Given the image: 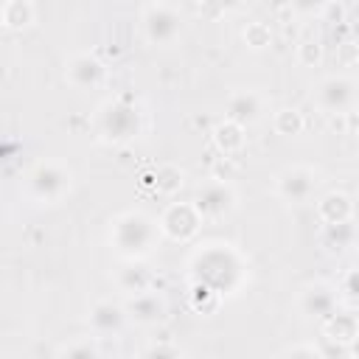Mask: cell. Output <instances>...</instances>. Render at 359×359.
<instances>
[{"instance_id":"cell-1","label":"cell","mask_w":359,"mask_h":359,"mask_svg":"<svg viewBox=\"0 0 359 359\" xmlns=\"http://www.w3.org/2000/svg\"><path fill=\"white\" fill-rule=\"evenodd\" d=\"M154 238V224L143 213H126L115 222V244L121 252H146Z\"/></svg>"},{"instance_id":"cell-2","label":"cell","mask_w":359,"mask_h":359,"mask_svg":"<svg viewBox=\"0 0 359 359\" xmlns=\"http://www.w3.org/2000/svg\"><path fill=\"white\" fill-rule=\"evenodd\" d=\"M233 191H230V185H224V182H210V185H205V188H199V194H196V210H199V216H205V219H219V216H224L230 208H233Z\"/></svg>"},{"instance_id":"cell-3","label":"cell","mask_w":359,"mask_h":359,"mask_svg":"<svg viewBox=\"0 0 359 359\" xmlns=\"http://www.w3.org/2000/svg\"><path fill=\"white\" fill-rule=\"evenodd\" d=\"M199 219H202V216H199L196 205H194V208H191V205H171V208L163 213L160 227H163L171 238H188V236L196 233Z\"/></svg>"},{"instance_id":"cell-4","label":"cell","mask_w":359,"mask_h":359,"mask_svg":"<svg viewBox=\"0 0 359 359\" xmlns=\"http://www.w3.org/2000/svg\"><path fill=\"white\" fill-rule=\"evenodd\" d=\"M70 185V174H65L56 165H39L31 174V188L36 191L39 199H59Z\"/></svg>"},{"instance_id":"cell-5","label":"cell","mask_w":359,"mask_h":359,"mask_svg":"<svg viewBox=\"0 0 359 359\" xmlns=\"http://www.w3.org/2000/svg\"><path fill=\"white\" fill-rule=\"evenodd\" d=\"M143 22H146V34H149V39L157 42V45H168V42L180 34V20H177V14L168 11V8H163V6L151 8V11L146 14Z\"/></svg>"},{"instance_id":"cell-6","label":"cell","mask_w":359,"mask_h":359,"mask_svg":"<svg viewBox=\"0 0 359 359\" xmlns=\"http://www.w3.org/2000/svg\"><path fill=\"white\" fill-rule=\"evenodd\" d=\"M314 174L309 168H289L278 177V194L283 199H292V202H303L309 199L311 188H314Z\"/></svg>"},{"instance_id":"cell-7","label":"cell","mask_w":359,"mask_h":359,"mask_svg":"<svg viewBox=\"0 0 359 359\" xmlns=\"http://www.w3.org/2000/svg\"><path fill=\"white\" fill-rule=\"evenodd\" d=\"M320 104L331 112H342L353 104V87L345 79H325L320 84Z\"/></svg>"},{"instance_id":"cell-8","label":"cell","mask_w":359,"mask_h":359,"mask_svg":"<svg viewBox=\"0 0 359 359\" xmlns=\"http://www.w3.org/2000/svg\"><path fill=\"white\" fill-rule=\"evenodd\" d=\"M67 79L79 87H90V84H98L104 79V65L93 56H76L70 65H67Z\"/></svg>"},{"instance_id":"cell-9","label":"cell","mask_w":359,"mask_h":359,"mask_svg":"<svg viewBox=\"0 0 359 359\" xmlns=\"http://www.w3.org/2000/svg\"><path fill=\"white\" fill-rule=\"evenodd\" d=\"M261 112V101L252 95V93H236L230 101H227V118L230 121H238V123H250L255 121Z\"/></svg>"},{"instance_id":"cell-10","label":"cell","mask_w":359,"mask_h":359,"mask_svg":"<svg viewBox=\"0 0 359 359\" xmlns=\"http://www.w3.org/2000/svg\"><path fill=\"white\" fill-rule=\"evenodd\" d=\"M320 213L323 219L334 227V224H345L348 216H351V199L345 194H328L323 202H320Z\"/></svg>"},{"instance_id":"cell-11","label":"cell","mask_w":359,"mask_h":359,"mask_svg":"<svg viewBox=\"0 0 359 359\" xmlns=\"http://www.w3.org/2000/svg\"><path fill=\"white\" fill-rule=\"evenodd\" d=\"M129 311H132V317L135 320H140V323H154V320H160V314H163V303L154 297V294H135V300L129 303Z\"/></svg>"},{"instance_id":"cell-12","label":"cell","mask_w":359,"mask_h":359,"mask_svg":"<svg viewBox=\"0 0 359 359\" xmlns=\"http://www.w3.org/2000/svg\"><path fill=\"white\" fill-rule=\"evenodd\" d=\"M93 325L98 328V331H112V328H118L121 325V320H123V314H121V309L115 306V303H98L95 309H93Z\"/></svg>"},{"instance_id":"cell-13","label":"cell","mask_w":359,"mask_h":359,"mask_svg":"<svg viewBox=\"0 0 359 359\" xmlns=\"http://www.w3.org/2000/svg\"><path fill=\"white\" fill-rule=\"evenodd\" d=\"M31 20H34V11H31V6L25 0H6V6H3V22L8 28H22Z\"/></svg>"},{"instance_id":"cell-14","label":"cell","mask_w":359,"mask_h":359,"mask_svg":"<svg viewBox=\"0 0 359 359\" xmlns=\"http://www.w3.org/2000/svg\"><path fill=\"white\" fill-rule=\"evenodd\" d=\"M216 143H219L224 151H236V149H241V143H244L241 123H238V121H227V123H222V126L216 129Z\"/></svg>"},{"instance_id":"cell-15","label":"cell","mask_w":359,"mask_h":359,"mask_svg":"<svg viewBox=\"0 0 359 359\" xmlns=\"http://www.w3.org/2000/svg\"><path fill=\"white\" fill-rule=\"evenodd\" d=\"M275 129H278L280 135H297V132L303 129L300 112H297V109H280V112L275 115Z\"/></svg>"},{"instance_id":"cell-16","label":"cell","mask_w":359,"mask_h":359,"mask_svg":"<svg viewBox=\"0 0 359 359\" xmlns=\"http://www.w3.org/2000/svg\"><path fill=\"white\" fill-rule=\"evenodd\" d=\"M132 109L129 107H109V112L104 115V121H115V126H109V129H104L109 137H118V140H123V137H129L132 132L129 129H123V115H129Z\"/></svg>"},{"instance_id":"cell-17","label":"cell","mask_w":359,"mask_h":359,"mask_svg":"<svg viewBox=\"0 0 359 359\" xmlns=\"http://www.w3.org/2000/svg\"><path fill=\"white\" fill-rule=\"evenodd\" d=\"M180 185H182V171H180V168L163 165V168L157 171V188H160L163 194H171V191H177Z\"/></svg>"},{"instance_id":"cell-18","label":"cell","mask_w":359,"mask_h":359,"mask_svg":"<svg viewBox=\"0 0 359 359\" xmlns=\"http://www.w3.org/2000/svg\"><path fill=\"white\" fill-rule=\"evenodd\" d=\"M331 294L325 292V289H314V292H309V300H306V309L309 311H314V314H320V317H328L331 314Z\"/></svg>"},{"instance_id":"cell-19","label":"cell","mask_w":359,"mask_h":359,"mask_svg":"<svg viewBox=\"0 0 359 359\" xmlns=\"http://www.w3.org/2000/svg\"><path fill=\"white\" fill-rule=\"evenodd\" d=\"M244 39H247L250 48H264V45H269V31H266L264 22H252V25H247Z\"/></svg>"},{"instance_id":"cell-20","label":"cell","mask_w":359,"mask_h":359,"mask_svg":"<svg viewBox=\"0 0 359 359\" xmlns=\"http://www.w3.org/2000/svg\"><path fill=\"white\" fill-rule=\"evenodd\" d=\"M289 3H292V8H297L303 14H311V11H317V8L325 6V0H289Z\"/></svg>"},{"instance_id":"cell-21","label":"cell","mask_w":359,"mask_h":359,"mask_svg":"<svg viewBox=\"0 0 359 359\" xmlns=\"http://www.w3.org/2000/svg\"><path fill=\"white\" fill-rule=\"evenodd\" d=\"M300 59H303V62H320V45L303 42V45H300Z\"/></svg>"},{"instance_id":"cell-22","label":"cell","mask_w":359,"mask_h":359,"mask_svg":"<svg viewBox=\"0 0 359 359\" xmlns=\"http://www.w3.org/2000/svg\"><path fill=\"white\" fill-rule=\"evenodd\" d=\"M345 292H348L351 297H359V269L348 275V280H345Z\"/></svg>"},{"instance_id":"cell-23","label":"cell","mask_w":359,"mask_h":359,"mask_svg":"<svg viewBox=\"0 0 359 359\" xmlns=\"http://www.w3.org/2000/svg\"><path fill=\"white\" fill-rule=\"evenodd\" d=\"M216 3H222V6H233L236 0H216Z\"/></svg>"}]
</instances>
